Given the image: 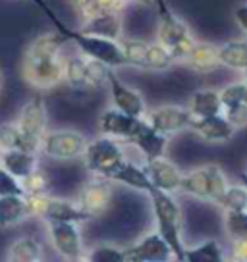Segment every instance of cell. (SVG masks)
Returning a JSON list of instances; mask_svg holds the SVG:
<instances>
[{"instance_id":"6da1fadb","label":"cell","mask_w":247,"mask_h":262,"mask_svg":"<svg viewBox=\"0 0 247 262\" xmlns=\"http://www.w3.org/2000/svg\"><path fill=\"white\" fill-rule=\"evenodd\" d=\"M66 39L58 31L43 33L29 42L24 54L22 74L37 89H52L64 81V58L60 56Z\"/></svg>"},{"instance_id":"7a4b0ae2","label":"cell","mask_w":247,"mask_h":262,"mask_svg":"<svg viewBox=\"0 0 247 262\" xmlns=\"http://www.w3.org/2000/svg\"><path fill=\"white\" fill-rule=\"evenodd\" d=\"M33 2L43 10V14L49 17L50 24L54 25V29H56L66 41L74 42L81 54H85V56H89V58H95V60H100V62L108 64L110 68L128 66V60L123 56L120 41L107 39V37H99V35H93V33H87V31H83V29H70V27L56 16V12L50 8L45 0H33Z\"/></svg>"},{"instance_id":"3957f363","label":"cell","mask_w":247,"mask_h":262,"mask_svg":"<svg viewBox=\"0 0 247 262\" xmlns=\"http://www.w3.org/2000/svg\"><path fill=\"white\" fill-rule=\"evenodd\" d=\"M153 214L157 222V231L166 239V243L172 247V253L176 260L186 262V245L181 241V208L178 201L174 199V193L162 191V189H153L149 193Z\"/></svg>"},{"instance_id":"277c9868","label":"cell","mask_w":247,"mask_h":262,"mask_svg":"<svg viewBox=\"0 0 247 262\" xmlns=\"http://www.w3.org/2000/svg\"><path fill=\"white\" fill-rule=\"evenodd\" d=\"M158 16L157 41L172 52L176 62H186L195 47V39L183 19L174 14L166 0H153Z\"/></svg>"},{"instance_id":"5b68a950","label":"cell","mask_w":247,"mask_h":262,"mask_svg":"<svg viewBox=\"0 0 247 262\" xmlns=\"http://www.w3.org/2000/svg\"><path fill=\"white\" fill-rule=\"evenodd\" d=\"M123 160H126V155H123L122 141L108 137V135L89 141L85 155H83L85 168L93 176H102V178H110V173L114 172Z\"/></svg>"},{"instance_id":"8992f818","label":"cell","mask_w":247,"mask_h":262,"mask_svg":"<svg viewBox=\"0 0 247 262\" xmlns=\"http://www.w3.org/2000/svg\"><path fill=\"white\" fill-rule=\"evenodd\" d=\"M27 199H29L31 218H41L45 222H75V224L91 220V216L77 205V201L72 203L66 199L50 196L49 193L27 195Z\"/></svg>"},{"instance_id":"52a82bcc","label":"cell","mask_w":247,"mask_h":262,"mask_svg":"<svg viewBox=\"0 0 247 262\" xmlns=\"http://www.w3.org/2000/svg\"><path fill=\"white\" fill-rule=\"evenodd\" d=\"M16 123L24 133L25 141L33 152H39L43 145V139L47 135V123H49V112H47V104L43 97H33L27 100L24 108L19 110Z\"/></svg>"},{"instance_id":"ba28073f","label":"cell","mask_w":247,"mask_h":262,"mask_svg":"<svg viewBox=\"0 0 247 262\" xmlns=\"http://www.w3.org/2000/svg\"><path fill=\"white\" fill-rule=\"evenodd\" d=\"M89 141L75 129L47 131L41 145V152L54 160H75L83 158Z\"/></svg>"},{"instance_id":"9c48e42d","label":"cell","mask_w":247,"mask_h":262,"mask_svg":"<svg viewBox=\"0 0 247 262\" xmlns=\"http://www.w3.org/2000/svg\"><path fill=\"white\" fill-rule=\"evenodd\" d=\"M50 243L64 260H85L81 231L75 222H47Z\"/></svg>"},{"instance_id":"30bf717a","label":"cell","mask_w":247,"mask_h":262,"mask_svg":"<svg viewBox=\"0 0 247 262\" xmlns=\"http://www.w3.org/2000/svg\"><path fill=\"white\" fill-rule=\"evenodd\" d=\"M126 262H168L174 258L172 247L158 233H147L135 245L126 247Z\"/></svg>"},{"instance_id":"8fae6325","label":"cell","mask_w":247,"mask_h":262,"mask_svg":"<svg viewBox=\"0 0 247 262\" xmlns=\"http://www.w3.org/2000/svg\"><path fill=\"white\" fill-rule=\"evenodd\" d=\"M114 70L116 68H110V72H108V91H110V98H112V106L126 112V114L145 118V114H147V104H145L143 95H141L139 91L128 87L116 75Z\"/></svg>"},{"instance_id":"7c38bea8","label":"cell","mask_w":247,"mask_h":262,"mask_svg":"<svg viewBox=\"0 0 247 262\" xmlns=\"http://www.w3.org/2000/svg\"><path fill=\"white\" fill-rule=\"evenodd\" d=\"M143 120H145V118L126 114V112L112 106L100 114L99 129L102 135L114 137V139L122 141V143H130L133 135L139 131Z\"/></svg>"},{"instance_id":"4fadbf2b","label":"cell","mask_w":247,"mask_h":262,"mask_svg":"<svg viewBox=\"0 0 247 262\" xmlns=\"http://www.w3.org/2000/svg\"><path fill=\"white\" fill-rule=\"evenodd\" d=\"M147 120L157 131H160L162 135H174V133H180L191 127V114L190 108H181V106H158L153 110H147L145 114Z\"/></svg>"},{"instance_id":"5bb4252c","label":"cell","mask_w":247,"mask_h":262,"mask_svg":"<svg viewBox=\"0 0 247 262\" xmlns=\"http://www.w3.org/2000/svg\"><path fill=\"white\" fill-rule=\"evenodd\" d=\"M110 199H112L110 180L102 178V176H95V180L87 181L81 187L79 195H77V205L81 206L91 218H95L107 210Z\"/></svg>"},{"instance_id":"9a60e30c","label":"cell","mask_w":247,"mask_h":262,"mask_svg":"<svg viewBox=\"0 0 247 262\" xmlns=\"http://www.w3.org/2000/svg\"><path fill=\"white\" fill-rule=\"evenodd\" d=\"M145 170H147L149 178L153 181V185L157 189L168 191V193H176L181 189V180H183V173L180 172V168L168 160L166 156H158L153 160H147L145 164Z\"/></svg>"},{"instance_id":"2e32d148","label":"cell","mask_w":247,"mask_h":262,"mask_svg":"<svg viewBox=\"0 0 247 262\" xmlns=\"http://www.w3.org/2000/svg\"><path fill=\"white\" fill-rule=\"evenodd\" d=\"M190 129L199 139L207 141V143H224V141H230L236 133V127L226 120L224 114L207 116V118L193 116Z\"/></svg>"},{"instance_id":"e0dca14e","label":"cell","mask_w":247,"mask_h":262,"mask_svg":"<svg viewBox=\"0 0 247 262\" xmlns=\"http://www.w3.org/2000/svg\"><path fill=\"white\" fill-rule=\"evenodd\" d=\"M128 145H133L141 150V155L145 156V160H153L158 156H164L166 145H168V135H162L157 131L147 120H143L139 131L132 137Z\"/></svg>"},{"instance_id":"ac0fdd59","label":"cell","mask_w":247,"mask_h":262,"mask_svg":"<svg viewBox=\"0 0 247 262\" xmlns=\"http://www.w3.org/2000/svg\"><path fill=\"white\" fill-rule=\"evenodd\" d=\"M0 166H4L17 180H25L37 170V152L25 148H4L0 150Z\"/></svg>"},{"instance_id":"d6986e66","label":"cell","mask_w":247,"mask_h":262,"mask_svg":"<svg viewBox=\"0 0 247 262\" xmlns=\"http://www.w3.org/2000/svg\"><path fill=\"white\" fill-rule=\"evenodd\" d=\"M110 181H118V183H123L126 187H132L135 191H141V193H151L155 185L149 178V173L145 168H141L137 164L130 162V160H123L114 172L110 173Z\"/></svg>"},{"instance_id":"ffe728a7","label":"cell","mask_w":247,"mask_h":262,"mask_svg":"<svg viewBox=\"0 0 247 262\" xmlns=\"http://www.w3.org/2000/svg\"><path fill=\"white\" fill-rule=\"evenodd\" d=\"M31 218L27 195H0V228H12Z\"/></svg>"},{"instance_id":"44dd1931","label":"cell","mask_w":247,"mask_h":262,"mask_svg":"<svg viewBox=\"0 0 247 262\" xmlns=\"http://www.w3.org/2000/svg\"><path fill=\"white\" fill-rule=\"evenodd\" d=\"M83 31L107 37V39H122V17L120 12H99L83 21Z\"/></svg>"},{"instance_id":"7402d4cb","label":"cell","mask_w":247,"mask_h":262,"mask_svg":"<svg viewBox=\"0 0 247 262\" xmlns=\"http://www.w3.org/2000/svg\"><path fill=\"white\" fill-rule=\"evenodd\" d=\"M191 114L197 118H207V116H218L224 114L222 98H220V91L214 89H201L193 93L190 98Z\"/></svg>"},{"instance_id":"603a6c76","label":"cell","mask_w":247,"mask_h":262,"mask_svg":"<svg viewBox=\"0 0 247 262\" xmlns=\"http://www.w3.org/2000/svg\"><path fill=\"white\" fill-rule=\"evenodd\" d=\"M186 62L199 74H209V72H214L218 66H222L218 47H214L211 42H195Z\"/></svg>"},{"instance_id":"cb8c5ba5","label":"cell","mask_w":247,"mask_h":262,"mask_svg":"<svg viewBox=\"0 0 247 262\" xmlns=\"http://www.w3.org/2000/svg\"><path fill=\"white\" fill-rule=\"evenodd\" d=\"M64 81L74 89H89V56H79L64 60Z\"/></svg>"},{"instance_id":"d4e9b609","label":"cell","mask_w":247,"mask_h":262,"mask_svg":"<svg viewBox=\"0 0 247 262\" xmlns=\"http://www.w3.org/2000/svg\"><path fill=\"white\" fill-rule=\"evenodd\" d=\"M6 258L10 262H39L43 260V245L33 237H19L10 245Z\"/></svg>"},{"instance_id":"484cf974","label":"cell","mask_w":247,"mask_h":262,"mask_svg":"<svg viewBox=\"0 0 247 262\" xmlns=\"http://www.w3.org/2000/svg\"><path fill=\"white\" fill-rule=\"evenodd\" d=\"M180 191L190 196L201 199V201H209V168L201 166L197 170L183 173Z\"/></svg>"},{"instance_id":"4316f807","label":"cell","mask_w":247,"mask_h":262,"mask_svg":"<svg viewBox=\"0 0 247 262\" xmlns=\"http://www.w3.org/2000/svg\"><path fill=\"white\" fill-rule=\"evenodd\" d=\"M220 62L230 70L243 72L247 68V41H228L226 45L218 47Z\"/></svg>"},{"instance_id":"83f0119b","label":"cell","mask_w":247,"mask_h":262,"mask_svg":"<svg viewBox=\"0 0 247 262\" xmlns=\"http://www.w3.org/2000/svg\"><path fill=\"white\" fill-rule=\"evenodd\" d=\"M224 249L216 239H207L201 245L186 247V262H222Z\"/></svg>"},{"instance_id":"f1b7e54d","label":"cell","mask_w":247,"mask_h":262,"mask_svg":"<svg viewBox=\"0 0 247 262\" xmlns=\"http://www.w3.org/2000/svg\"><path fill=\"white\" fill-rule=\"evenodd\" d=\"M172 52L166 49L164 45L160 42H153L149 45L147 49V56H145V68L143 70H155V72H162V70H168L170 66L174 64Z\"/></svg>"},{"instance_id":"f546056e","label":"cell","mask_w":247,"mask_h":262,"mask_svg":"<svg viewBox=\"0 0 247 262\" xmlns=\"http://www.w3.org/2000/svg\"><path fill=\"white\" fill-rule=\"evenodd\" d=\"M224 229L230 241L247 237V210H224Z\"/></svg>"},{"instance_id":"4dcf8cb0","label":"cell","mask_w":247,"mask_h":262,"mask_svg":"<svg viewBox=\"0 0 247 262\" xmlns=\"http://www.w3.org/2000/svg\"><path fill=\"white\" fill-rule=\"evenodd\" d=\"M207 168H209V201L218 205L230 185L226 180V173L218 164H207Z\"/></svg>"},{"instance_id":"1f68e13d","label":"cell","mask_w":247,"mask_h":262,"mask_svg":"<svg viewBox=\"0 0 247 262\" xmlns=\"http://www.w3.org/2000/svg\"><path fill=\"white\" fill-rule=\"evenodd\" d=\"M123 56L128 60V66L135 68H145V56H147L149 42L139 41V39H120Z\"/></svg>"},{"instance_id":"d6a6232c","label":"cell","mask_w":247,"mask_h":262,"mask_svg":"<svg viewBox=\"0 0 247 262\" xmlns=\"http://www.w3.org/2000/svg\"><path fill=\"white\" fill-rule=\"evenodd\" d=\"M4 148H25V150H31L16 122L2 123L0 125V150H4Z\"/></svg>"},{"instance_id":"836d02e7","label":"cell","mask_w":247,"mask_h":262,"mask_svg":"<svg viewBox=\"0 0 247 262\" xmlns=\"http://www.w3.org/2000/svg\"><path fill=\"white\" fill-rule=\"evenodd\" d=\"M89 262H126V251L112 245H97L85 253Z\"/></svg>"},{"instance_id":"e575fe53","label":"cell","mask_w":247,"mask_h":262,"mask_svg":"<svg viewBox=\"0 0 247 262\" xmlns=\"http://www.w3.org/2000/svg\"><path fill=\"white\" fill-rule=\"evenodd\" d=\"M218 205L222 206L224 210H247V187L230 185Z\"/></svg>"},{"instance_id":"d590c367","label":"cell","mask_w":247,"mask_h":262,"mask_svg":"<svg viewBox=\"0 0 247 262\" xmlns=\"http://www.w3.org/2000/svg\"><path fill=\"white\" fill-rule=\"evenodd\" d=\"M22 183H24V189L27 195H43V193L49 191L50 180L47 173L37 168V170L29 173L25 180H22Z\"/></svg>"},{"instance_id":"8d00e7d4","label":"cell","mask_w":247,"mask_h":262,"mask_svg":"<svg viewBox=\"0 0 247 262\" xmlns=\"http://www.w3.org/2000/svg\"><path fill=\"white\" fill-rule=\"evenodd\" d=\"M247 95V83L245 81H236L226 85L222 91H220V98H222V106H234V104H239L245 100Z\"/></svg>"},{"instance_id":"74e56055","label":"cell","mask_w":247,"mask_h":262,"mask_svg":"<svg viewBox=\"0 0 247 262\" xmlns=\"http://www.w3.org/2000/svg\"><path fill=\"white\" fill-rule=\"evenodd\" d=\"M0 195H27L22 180L12 176L4 166H0Z\"/></svg>"},{"instance_id":"f35d334b","label":"cell","mask_w":247,"mask_h":262,"mask_svg":"<svg viewBox=\"0 0 247 262\" xmlns=\"http://www.w3.org/2000/svg\"><path fill=\"white\" fill-rule=\"evenodd\" d=\"M224 116H226V120H228L236 129L245 127L247 125V104L245 102H239V104L224 108Z\"/></svg>"},{"instance_id":"ab89813d","label":"cell","mask_w":247,"mask_h":262,"mask_svg":"<svg viewBox=\"0 0 247 262\" xmlns=\"http://www.w3.org/2000/svg\"><path fill=\"white\" fill-rule=\"evenodd\" d=\"M230 254H232V260L247 262V237L234 239V241H232Z\"/></svg>"},{"instance_id":"60d3db41","label":"cell","mask_w":247,"mask_h":262,"mask_svg":"<svg viewBox=\"0 0 247 262\" xmlns=\"http://www.w3.org/2000/svg\"><path fill=\"white\" fill-rule=\"evenodd\" d=\"M102 12H120L126 6L123 0H95Z\"/></svg>"},{"instance_id":"b9f144b4","label":"cell","mask_w":247,"mask_h":262,"mask_svg":"<svg viewBox=\"0 0 247 262\" xmlns=\"http://www.w3.org/2000/svg\"><path fill=\"white\" fill-rule=\"evenodd\" d=\"M234 19H236V24L239 25V29L243 33H247V4H241V6L236 8Z\"/></svg>"},{"instance_id":"7bdbcfd3","label":"cell","mask_w":247,"mask_h":262,"mask_svg":"<svg viewBox=\"0 0 247 262\" xmlns=\"http://www.w3.org/2000/svg\"><path fill=\"white\" fill-rule=\"evenodd\" d=\"M239 181H241V185H243V187H247V170L239 173Z\"/></svg>"},{"instance_id":"ee69618b","label":"cell","mask_w":247,"mask_h":262,"mask_svg":"<svg viewBox=\"0 0 247 262\" xmlns=\"http://www.w3.org/2000/svg\"><path fill=\"white\" fill-rule=\"evenodd\" d=\"M243 81L247 83V68H245V70H243Z\"/></svg>"},{"instance_id":"f6af8a7d","label":"cell","mask_w":247,"mask_h":262,"mask_svg":"<svg viewBox=\"0 0 247 262\" xmlns=\"http://www.w3.org/2000/svg\"><path fill=\"white\" fill-rule=\"evenodd\" d=\"M123 2H126V4H128V2H132V0H123Z\"/></svg>"},{"instance_id":"bcb514c9","label":"cell","mask_w":247,"mask_h":262,"mask_svg":"<svg viewBox=\"0 0 247 262\" xmlns=\"http://www.w3.org/2000/svg\"><path fill=\"white\" fill-rule=\"evenodd\" d=\"M0 85H2V75H0Z\"/></svg>"},{"instance_id":"7dc6e473","label":"cell","mask_w":247,"mask_h":262,"mask_svg":"<svg viewBox=\"0 0 247 262\" xmlns=\"http://www.w3.org/2000/svg\"><path fill=\"white\" fill-rule=\"evenodd\" d=\"M243 102H245V104H247V95H245V100H243Z\"/></svg>"},{"instance_id":"c3c4849f","label":"cell","mask_w":247,"mask_h":262,"mask_svg":"<svg viewBox=\"0 0 247 262\" xmlns=\"http://www.w3.org/2000/svg\"><path fill=\"white\" fill-rule=\"evenodd\" d=\"M143 2H151V0H143Z\"/></svg>"}]
</instances>
